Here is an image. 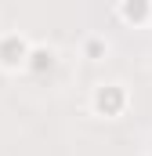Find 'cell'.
<instances>
[{"label":"cell","instance_id":"cell-1","mask_svg":"<svg viewBox=\"0 0 152 156\" xmlns=\"http://www.w3.org/2000/svg\"><path fill=\"white\" fill-rule=\"evenodd\" d=\"M22 55H26V47H22L18 40H7V44L0 47V58H4L7 66H15V62H22Z\"/></svg>","mask_w":152,"mask_h":156}]
</instances>
